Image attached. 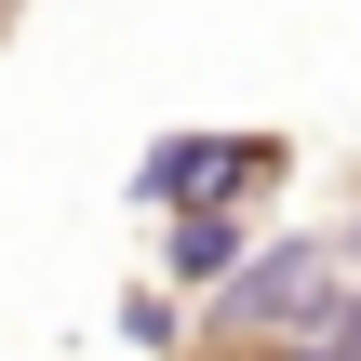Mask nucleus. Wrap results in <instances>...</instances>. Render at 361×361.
Returning <instances> with one entry per match:
<instances>
[{
	"label": "nucleus",
	"instance_id": "2",
	"mask_svg": "<svg viewBox=\"0 0 361 361\" xmlns=\"http://www.w3.org/2000/svg\"><path fill=\"white\" fill-rule=\"evenodd\" d=\"M255 161H268V147H161L147 188H161V201H214V188H241Z\"/></svg>",
	"mask_w": 361,
	"mask_h": 361
},
{
	"label": "nucleus",
	"instance_id": "3",
	"mask_svg": "<svg viewBox=\"0 0 361 361\" xmlns=\"http://www.w3.org/2000/svg\"><path fill=\"white\" fill-rule=\"evenodd\" d=\"M228 255H241V241H228V228H188V241H174V281H214V268H228Z\"/></svg>",
	"mask_w": 361,
	"mask_h": 361
},
{
	"label": "nucleus",
	"instance_id": "4",
	"mask_svg": "<svg viewBox=\"0 0 361 361\" xmlns=\"http://www.w3.org/2000/svg\"><path fill=\"white\" fill-rule=\"evenodd\" d=\"M295 361H361V308H335L322 335H295Z\"/></svg>",
	"mask_w": 361,
	"mask_h": 361
},
{
	"label": "nucleus",
	"instance_id": "1",
	"mask_svg": "<svg viewBox=\"0 0 361 361\" xmlns=\"http://www.w3.org/2000/svg\"><path fill=\"white\" fill-rule=\"evenodd\" d=\"M335 308H348V281H335V255H308V241H295V255H268V268L228 295V322H255V335H322Z\"/></svg>",
	"mask_w": 361,
	"mask_h": 361
}]
</instances>
